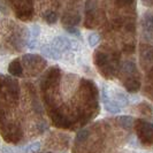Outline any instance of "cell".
Segmentation results:
<instances>
[{
  "label": "cell",
  "instance_id": "30bf717a",
  "mask_svg": "<svg viewBox=\"0 0 153 153\" xmlns=\"http://www.w3.org/2000/svg\"><path fill=\"white\" fill-rule=\"evenodd\" d=\"M119 123L124 129H130L132 123H134V119L131 116H128V115H123V116L119 117Z\"/></svg>",
  "mask_w": 153,
  "mask_h": 153
},
{
  "label": "cell",
  "instance_id": "3957f363",
  "mask_svg": "<svg viewBox=\"0 0 153 153\" xmlns=\"http://www.w3.org/2000/svg\"><path fill=\"white\" fill-rule=\"evenodd\" d=\"M52 45H53L59 52H61V53L71 50L74 46L78 47L76 42H71L70 39H68L67 37H65V36H56V37L53 39Z\"/></svg>",
  "mask_w": 153,
  "mask_h": 153
},
{
  "label": "cell",
  "instance_id": "7a4b0ae2",
  "mask_svg": "<svg viewBox=\"0 0 153 153\" xmlns=\"http://www.w3.org/2000/svg\"><path fill=\"white\" fill-rule=\"evenodd\" d=\"M137 132L143 143H153V124L143 120L137 121Z\"/></svg>",
  "mask_w": 153,
  "mask_h": 153
},
{
  "label": "cell",
  "instance_id": "277c9868",
  "mask_svg": "<svg viewBox=\"0 0 153 153\" xmlns=\"http://www.w3.org/2000/svg\"><path fill=\"white\" fill-rule=\"evenodd\" d=\"M42 53L43 55H45L46 58L52 59V60H59L62 56V53L59 52L52 44H47L42 47Z\"/></svg>",
  "mask_w": 153,
  "mask_h": 153
},
{
  "label": "cell",
  "instance_id": "8fae6325",
  "mask_svg": "<svg viewBox=\"0 0 153 153\" xmlns=\"http://www.w3.org/2000/svg\"><path fill=\"white\" fill-rule=\"evenodd\" d=\"M99 42H100V36L97 32H91V33H89V36H88V43H89L90 47H94Z\"/></svg>",
  "mask_w": 153,
  "mask_h": 153
},
{
  "label": "cell",
  "instance_id": "5bb4252c",
  "mask_svg": "<svg viewBox=\"0 0 153 153\" xmlns=\"http://www.w3.org/2000/svg\"><path fill=\"white\" fill-rule=\"evenodd\" d=\"M65 30L67 31L68 33H70V35H73V36H76V37L81 36V32L75 27H65Z\"/></svg>",
  "mask_w": 153,
  "mask_h": 153
},
{
  "label": "cell",
  "instance_id": "6da1fadb",
  "mask_svg": "<svg viewBox=\"0 0 153 153\" xmlns=\"http://www.w3.org/2000/svg\"><path fill=\"white\" fill-rule=\"evenodd\" d=\"M96 63L97 66L99 67L100 71L107 77H111L113 74H114V66L112 63V60L109 59L106 53L104 52H98L96 54Z\"/></svg>",
  "mask_w": 153,
  "mask_h": 153
},
{
  "label": "cell",
  "instance_id": "ba28073f",
  "mask_svg": "<svg viewBox=\"0 0 153 153\" xmlns=\"http://www.w3.org/2000/svg\"><path fill=\"white\" fill-rule=\"evenodd\" d=\"M8 71L13 75V76H22L23 74V69L21 66V62L19 61V59H15L14 61H12L9 63V67H8Z\"/></svg>",
  "mask_w": 153,
  "mask_h": 153
},
{
  "label": "cell",
  "instance_id": "8992f818",
  "mask_svg": "<svg viewBox=\"0 0 153 153\" xmlns=\"http://www.w3.org/2000/svg\"><path fill=\"white\" fill-rule=\"evenodd\" d=\"M142 27H143V30L145 31L146 33L149 35H152L153 33V13L152 12H149L146 13L143 20H142Z\"/></svg>",
  "mask_w": 153,
  "mask_h": 153
},
{
  "label": "cell",
  "instance_id": "52a82bcc",
  "mask_svg": "<svg viewBox=\"0 0 153 153\" xmlns=\"http://www.w3.org/2000/svg\"><path fill=\"white\" fill-rule=\"evenodd\" d=\"M140 59L142 62L153 61V47L149 45H142L140 46Z\"/></svg>",
  "mask_w": 153,
  "mask_h": 153
},
{
  "label": "cell",
  "instance_id": "9a60e30c",
  "mask_svg": "<svg viewBox=\"0 0 153 153\" xmlns=\"http://www.w3.org/2000/svg\"><path fill=\"white\" fill-rule=\"evenodd\" d=\"M146 2V5H151V6H153V0H144Z\"/></svg>",
  "mask_w": 153,
  "mask_h": 153
},
{
  "label": "cell",
  "instance_id": "9c48e42d",
  "mask_svg": "<svg viewBox=\"0 0 153 153\" xmlns=\"http://www.w3.org/2000/svg\"><path fill=\"white\" fill-rule=\"evenodd\" d=\"M39 149H40V144L37 142V143H32V144H28V145H25V146L19 147V152L20 153H33V152H37Z\"/></svg>",
  "mask_w": 153,
  "mask_h": 153
},
{
  "label": "cell",
  "instance_id": "7c38bea8",
  "mask_svg": "<svg viewBox=\"0 0 153 153\" xmlns=\"http://www.w3.org/2000/svg\"><path fill=\"white\" fill-rule=\"evenodd\" d=\"M44 19H45V21L48 24H53V23L56 22L58 15H56V13L54 10H47V12H45V14H44Z\"/></svg>",
  "mask_w": 153,
  "mask_h": 153
},
{
  "label": "cell",
  "instance_id": "4fadbf2b",
  "mask_svg": "<svg viewBox=\"0 0 153 153\" xmlns=\"http://www.w3.org/2000/svg\"><path fill=\"white\" fill-rule=\"evenodd\" d=\"M89 136H90V132H89V130H86V129H84V130H81L76 135L75 142H76V143H84L85 140L89 138Z\"/></svg>",
  "mask_w": 153,
  "mask_h": 153
},
{
  "label": "cell",
  "instance_id": "5b68a950",
  "mask_svg": "<svg viewBox=\"0 0 153 153\" xmlns=\"http://www.w3.org/2000/svg\"><path fill=\"white\" fill-rule=\"evenodd\" d=\"M39 35H40V27H39L38 24H33L32 27H31V31L29 32V42H28V47L31 48V50H33L36 46H37V39H38Z\"/></svg>",
  "mask_w": 153,
  "mask_h": 153
}]
</instances>
